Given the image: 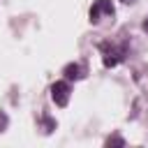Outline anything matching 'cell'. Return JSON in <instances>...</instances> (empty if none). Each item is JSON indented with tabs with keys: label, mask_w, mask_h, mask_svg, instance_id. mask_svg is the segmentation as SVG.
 <instances>
[{
	"label": "cell",
	"mask_w": 148,
	"mask_h": 148,
	"mask_svg": "<svg viewBox=\"0 0 148 148\" xmlns=\"http://www.w3.org/2000/svg\"><path fill=\"white\" fill-rule=\"evenodd\" d=\"M69 92H72V88H69L67 81H56V83L51 86V97H53V102H56L58 106H67Z\"/></svg>",
	"instance_id": "7a4b0ae2"
},
{
	"label": "cell",
	"mask_w": 148,
	"mask_h": 148,
	"mask_svg": "<svg viewBox=\"0 0 148 148\" xmlns=\"http://www.w3.org/2000/svg\"><path fill=\"white\" fill-rule=\"evenodd\" d=\"M65 76H67V81H72V79H83V76H86V67L79 65V62H72V65L65 67Z\"/></svg>",
	"instance_id": "277c9868"
},
{
	"label": "cell",
	"mask_w": 148,
	"mask_h": 148,
	"mask_svg": "<svg viewBox=\"0 0 148 148\" xmlns=\"http://www.w3.org/2000/svg\"><path fill=\"white\" fill-rule=\"evenodd\" d=\"M42 123H44V127H46V130H44V132H51V130H53V127H56V123H53V120H49V118H46V116H44V118H42Z\"/></svg>",
	"instance_id": "5b68a950"
},
{
	"label": "cell",
	"mask_w": 148,
	"mask_h": 148,
	"mask_svg": "<svg viewBox=\"0 0 148 148\" xmlns=\"http://www.w3.org/2000/svg\"><path fill=\"white\" fill-rule=\"evenodd\" d=\"M99 51H102V58H104V67H116L125 60V53H127V46H116V44H109V42H102L99 44Z\"/></svg>",
	"instance_id": "6da1fadb"
},
{
	"label": "cell",
	"mask_w": 148,
	"mask_h": 148,
	"mask_svg": "<svg viewBox=\"0 0 148 148\" xmlns=\"http://www.w3.org/2000/svg\"><path fill=\"white\" fill-rule=\"evenodd\" d=\"M5 125H7V116H5V113H0V132L5 130Z\"/></svg>",
	"instance_id": "52a82bcc"
},
{
	"label": "cell",
	"mask_w": 148,
	"mask_h": 148,
	"mask_svg": "<svg viewBox=\"0 0 148 148\" xmlns=\"http://www.w3.org/2000/svg\"><path fill=\"white\" fill-rule=\"evenodd\" d=\"M123 2H127V5H130V2H134V0H123Z\"/></svg>",
	"instance_id": "9c48e42d"
},
{
	"label": "cell",
	"mask_w": 148,
	"mask_h": 148,
	"mask_svg": "<svg viewBox=\"0 0 148 148\" xmlns=\"http://www.w3.org/2000/svg\"><path fill=\"white\" fill-rule=\"evenodd\" d=\"M102 16H113V5L111 0H95L92 7H90V21L92 23H99Z\"/></svg>",
	"instance_id": "3957f363"
},
{
	"label": "cell",
	"mask_w": 148,
	"mask_h": 148,
	"mask_svg": "<svg viewBox=\"0 0 148 148\" xmlns=\"http://www.w3.org/2000/svg\"><path fill=\"white\" fill-rule=\"evenodd\" d=\"M143 30H146V32H148V18H146V21H143Z\"/></svg>",
	"instance_id": "ba28073f"
},
{
	"label": "cell",
	"mask_w": 148,
	"mask_h": 148,
	"mask_svg": "<svg viewBox=\"0 0 148 148\" xmlns=\"http://www.w3.org/2000/svg\"><path fill=\"white\" fill-rule=\"evenodd\" d=\"M106 143H109V146H111V143H118V146H123V143H125V141H123V139H118V136H113V139H109V141H106Z\"/></svg>",
	"instance_id": "8992f818"
}]
</instances>
